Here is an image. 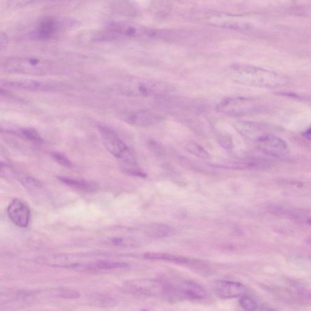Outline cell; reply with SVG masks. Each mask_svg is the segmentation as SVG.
I'll list each match as a JSON object with an SVG mask.
<instances>
[{
  "instance_id": "cell-16",
  "label": "cell",
  "mask_w": 311,
  "mask_h": 311,
  "mask_svg": "<svg viewBox=\"0 0 311 311\" xmlns=\"http://www.w3.org/2000/svg\"><path fill=\"white\" fill-rule=\"evenodd\" d=\"M58 179L63 184L87 192H94L98 188L95 182L88 180L75 179L67 177H58Z\"/></svg>"
},
{
  "instance_id": "cell-29",
  "label": "cell",
  "mask_w": 311,
  "mask_h": 311,
  "mask_svg": "<svg viewBox=\"0 0 311 311\" xmlns=\"http://www.w3.org/2000/svg\"><path fill=\"white\" fill-rule=\"evenodd\" d=\"M5 93H5L4 90H1V89H0V94H4Z\"/></svg>"
},
{
  "instance_id": "cell-21",
  "label": "cell",
  "mask_w": 311,
  "mask_h": 311,
  "mask_svg": "<svg viewBox=\"0 0 311 311\" xmlns=\"http://www.w3.org/2000/svg\"><path fill=\"white\" fill-rule=\"evenodd\" d=\"M240 304L243 309L247 311L257 310L258 308L257 303L248 297H243L240 299Z\"/></svg>"
},
{
  "instance_id": "cell-13",
  "label": "cell",
  "mask_w": 311,
  "mask_h": 311,
  "mask_svg": "<svg viewBox=\"0 0 311 311\" xmlns=\"http://www.w3.org/2000/svg\"><path fill=\"white\" fill-rule=\"evenodd\" d=\"M35 296V293L27 291L0 293V307H6L18 302H26L32 299Z\"/></svg>"
},
{
  "instance_id": "cell-26",
  "label": "cell",
  "mask_w": 311,
  "mask_h": 311,
  "mask_svg": "<svg viewBox=\"0 0 311 311\" xmlns=\"http://www.w3.org/2000/svg\"><path fill=\"white\" fill-rule=\"evenodd\" d=\"M102 303L103 306L106 307H114L118 305V301L113 298L105 299L103 300Z\"/></svg>"
},
{
  "instance_id": "cell-11",
  "label": "cell",
  "mask_w": 311,
  "mask_h": 311,
  "mask_svg": "<svg viewBox=\"0 0 311 311\" xmlns=\"http://www.w3.org/2000/svg\"><path fill=\"white\" fill-rule=\"evenodd\" d=\"M127 285L140 293L153 295L160 291L165 293L166 287L162 283L151 280H133L128 283Z\"/></svg>"
},
{
  "instance_id": "cell-17",
  "label": "cell",
  "mask_w": 311,
  "mask_h": 311,
  "mask_svg": "<svg viewBox=\"0 0 311 311\" xmlns=\"http://www.w3.org/2000/svg\"><path fill=\"white\" fill-rule=\"evenodd\" d=\"M147 233L151 237L163 238L173 236L176 233V230L167 225L156 224L149 227Z\"/></svg>"
},
{
  "instance_id": "cell-7",
  "label": "cell",
  "mask_w": 311,
  "mask_h": 311,
  "mask_svg": "<svg viewBox=\"0 0 311 311\" xmlns=\"http://www.w3.org/2000/svg\"><path fill=\"white\" fill-rule=\"evenodd\" d=\"M213 290L219 298L230 299L243 296L247 293L245 286L237 282L219 280L214 283Z\"/></svg>"
},
{
  "instance_id": "cell-2",
  "label": "cell",
  "mask_w": 311,
  "mask_h": 311,
  "mask_svg": "<svg viewBox=\"0 0 311 311\" xmlns=\"http://www.w3.org/2000/svg\"><path fill=\"white\" fill-rule=\"evenodd\" d=\"M73 22L69 19L47 16L37 22L29 35L32 38L37 40H48L55 37L69 26H73Z\"/></svg>"
},
{
  "instance_id": "cell-30",
  "label": "cell",
  "mask_w": 311,
  "mask_h": 311,
  "mask_svg": "<svg viewBox=\"0 0 311 311\" xmlns=\"http://www.w3.org/2000/svg\"><path fill=\"white\" fill-rule=\"evenodd\" d=\"M33 1H37V0H33Z\"/></svg>"
},
{
  "instance_id": "cell-14",
  "label": "cell",
  "mask_w": 311,
  "mask_h": 311,
  "mask_svg": "<svg viewBox=\"0 0 311 311\" xmlns=\"http://www.w3.org/2000/svg\"><path fill=\"white\" fill-rule=\"evenodd\" d=\"M124 119L128 123L140 127L151 126L155 121V117L146 111H135L127 113L124 115Z\"/></svg>"
},
{
  "instance_id": "cell-12",
  "label": "cell",
  "mask_w": 311,
  "mask_h": 311,
  "mask_svg": "<svg viewBox=\"0 0 311 311\" xmlns=\"http://www.w3.org/2000/svg\"><path fill=\"white\" fill-rule=\"evenodd\" d=\"M7 86L29 91H46L53 90L54 85L51 83L37 80H23L5 83Z\"/></svg>"
},
{
  "instance_id": "cell-9",
  "label": "cell",
  "mask_w": 311,
  "mask_h": 311,
  "mask_svg": "<svg viewBox=\"0 0 311 311\" xmlns=\"http://www.w3.org/2000/svg\"><path fill=\"white\" fill-rule=\"evenodd\" d=\"M255 105L251 100L233 99L226 100L218 105L219 112L232 115H241L254 109Z\"/></svg>"
},
{
  "instance_id": "cell-28",
  "label": "cell",
  "mask_w": 311,
  "mask_h": 311,
  "mask_svg": "<svg viewBox=\"0 0 311 311\" xmlns=\"http://www.w3.org/2000/svg\"><path fill=\"white\" fill-rule=\"evenodd\" d=\"M112 242L113 244H115V245L117 246L124 245L125 243L123 239L120 238H113Z\"/></svg>"
},
{
  "instance_id": "cell-10",
  "label": "cell",
  "mask_w": 311,
  "mask_h": 311,
  "mask_svg": "<svg viewBox=\"0 0 311 311\" xmlns=\"http://www.w3.org/2000/svg\"><path fill=\"white\" fill-rule=\"evenodd\" d=\"M143 34V29L132 24L125 23H115L110 25L105 32V38H115L121 36L135 37Z\"/></svg>"
},
{
  "instance_id": "cell-27",
  "label": "cell",
  "mask_w": 311,
  "mask_h": 311,
  "mask_svg": "<svg viewBox=\"0 0 311 311\" xmlns=\"http://www.w3.org/2000/svg\"><path fill=\"white\" fill-rule=\"evenodd\" d=\"M7 43V37L4 33L0 32V49L4 48Z\"/></svg>"
},
{
  "instance_id": "cell-20",
  "label": "cell",
  "mask_w": 311,
  "mask_h": 311,
  "mask_svg": "<svg viewBox=\"0 0 311 311\" xmlns=\"http://www.w3.org/2000/svg\"><path fill=\"white\" fill-rule=\"evenodd\" d=\"M21 132L25 138L28 139L30 141L35 142V143H40L42 141L40 135L34 129L28 128V129H22Z\"/></svg>"
},
{
  "instance_id": "cell-24",
  "label": "cell",
  "mask_w": 311,
  "mask_h": 311,
  "mask_svg": "<svg viewBox=\"0 0 311 311\" xmlns=\"http://www.w3.org/2000/svg\"><path fill=\"white\" fill-rule=\"evenodd\" d=\"M57 296L63 299H76L80 297V294L78 292L73 290H61L57 292Z\"/></svg>"
},
{
  "instance_id": "cell-4",
  "label": "cell",
  "mask_w": 311,
  "mask_h": 311,
  "mask_svg": "<svg viewBox=\"0 0 311 311\" xmlns=\"http://www.w3.org/2000/svg\"><path fill=\"white\" fill-rule=\"evenodd\" d=\"M166 293L181 300L191 301H203L209 297V294L205 289L196 282L184 281L172 287L167 285Z\"/></svg>"
},
{
  "instance_id": "cell-1",
  "label": "cell",
  "mask_w": 311,
  "mask_h": 311,
  "mask_svg": "<svg viewBox=\"0 0 311 311\" xmlns=\"http://www.w3.org/2000/svg\"><path fill=\"white\" fill-rule=\"evenodd\" d=\"M234 79L238 83L254 87L277 88L283 87L287 79L280 75L266 69L249 66L233 67Z\"/></svg>"
},
{
  "instance_id": "cell-18",
  "label": "cell",
  "mask_w": 311,
  "mask_h": 311,
  "mask_svg": "<svg viewBox=\"0 0 311 311\" xmlns=\"http://www.w3.org/2000/svg\"><path fill=\"white\" fill-rule=\"evenodd\" d=\"M129 265L126 263L115 262L112 261L99 260L95 264V267L101 269H123L129 268Z\"/></svg>"
},
{
  "instance_id": "cell-19",
  "label": "cell",
  "mask_w": 311,
  "mask_h": 311,
  "mask_svg": "<svg viewBox=\"0 0 311 311\" xmlns=\"http://www.w3.org/2000/svg\"><path fill=\"white\" fill-rule=\"evenodd\" d=\"M21 183L25 188L33 193L39 192L42 188L40 182L32 177H26L22 180Z\"/></svg>"
},
{
  "instance_id": "cell-3",
  "label": "cell",
  "mask_w": 311,
  "mask_h": 311,
  "mask_svg": "<svg viewBox=\"0 0 311 311\" xmlns=\"http://www.w3.org/2000/svg\"><path fill=\"white\" fill-rule=\"evenodd\" d=\"M5 68L12 73L41 75L49 71V66L40 58L18 57L9 58L5 63Z\"/></svg>"
},
{
  "instance_id": "cell-22",
  "label": "cell",
  "mask_w": 311,
  "mask_h": 311,
  "mask_svg": "<svg viewBox=\"0 0 311 311\" xmlns=\"http://www.w3.org/2000/svg\"><path fill=\"white\" fill-rule=\"evenodd\" d=\"M188 151L191 154L195 155L197 156L202 158L209 157V155L205 151V150L201 148L196 143H190L187 146Z\"/></svg>"
},
{
  "instance_id": "cell-8",
  "label": "cell",
  "mask_w": 311,
  "mask_h": 311,
  "mask_svg": "<svg viewBox=\"0 0 311 311\" xmlns=\"http://www.w3.org/2000/svg\"><path fill=\"white\" fill-rule=\"evenodd\" d=\"M7 213L10 220L16 226L24 228L28 226L30 211L27 205L20 199H13L7 208Z\"/></svg>"
},
{
  "instance_id": "cell-6",
  "label": "cell",
  "mask_w": 311,
  "mask_h": 311,
  "mask_svg": "<svg viewBox=\"0 0 311 311\" xmlns=\"http://www.w3.org/2000/svg\"><path fill=\"white\" fill-rule=\"evenodd\" d=\"M98 130L101 133L103 143L108 151L117 158L120 156L122 153L128 148L124 142L110 127L99 125Z\"/></svg>"
},
{
  "instance_id": "cell-25",
  "label": "cell",
  "mask_w": 311,
  "mask_h": 311,
  "mask_svg": "<svg viewBox=\"0 0 311 311\" xmlns=\"http://www.w3.org/2000/svg\"><path fill=\"white\" fill-rule=\"evenodd\" d=\"M13 176V172L9 166L0 163V176L5 177H12Z\"/></svg>"
},
{
  "instance_id": "cell-23",
  "label": "cell",
  "mask_w": 311,
  "mask_h": 311,
  "mask_svg": "<svg viewBox=\"0 0 311 311\" xmlns=\"http://www.w3.org/2000/svg\"><path fill=\"white\" fill-rule=\"evenodd\" d=\"M52 157L57 163L65 167H71L72 166L71 161L65 155L60 154V153H54L52 154Z\"/></svg>"
},
{
  "instance_id": "cell-5",
  "label": "cell",
  "mask_w": 311,
  "mask_h": 311,
  "mask_svg": "<svg viewBox=\"0 0 311 311\" xmlns=\"http://www.w3.org/2000/svg\"><path fill=\"white\" fill-rule=\"evenodd\" d=\"M255 145L264 154L276 157L285 156L290 152L287 143L274 135L261 136L255 142Z\"/></svg>"
},
{
  "instance_id": "cell-15",
  "label": "cell",
  "mask_w": 311,
  "mask_h": 311,
  "mask_svg": "<svg viewBox=\"0 0 311 311\" xmlns=\"http://www.w3.org/2000/svg\"><path fill=\"white\" fill-rule=\"evenodd\" d=\"M144 257L146 259L152 260H165L168 262H174L180 264V265L192 266L193 264L196 263L193 261L188 259L185 257L176 256L168 254H163V253H147L144 255ZM198 263V262H197Z\"/></svg>"
}]
</instances>
